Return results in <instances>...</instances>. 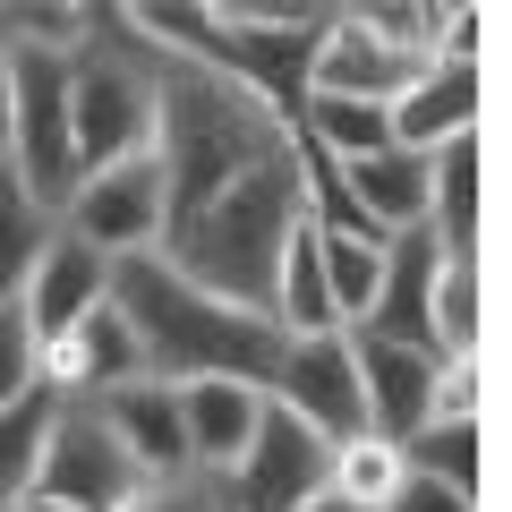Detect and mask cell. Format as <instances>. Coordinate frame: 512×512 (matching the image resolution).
Returning a JSON list of instances; mask_svg holds the SVG:
<instances>
[{"label": "cell", "mask_w": 512, "mask_h": 512, "mask_svg": "<svg viewBox=\"0 0 512 512\" xmlns=\"http://www.w3.org/2000/svg\"><path fill=\"white\" fill-rule=\"evenodd\" d=\"M43 427H52V393H35V402H18V410H0V512L35 487Z\"/></svg>", "instance_id": "cell-22"}, {"label": "cell", "mask_w": 512, "mask_h": 512, "mask_svg": "<svg viewBox=\"0 0 512 512\" xmlns=\"http://www.w3.org/2000/svg\"><path fill=\"white\" fill-rule=\"evenodd\" d=\"M35 393H43V350H35V333H26L18 299H0V410L35 402Z\"/></svg>", "instance_id": "cell-23"}, {"label": "cell", "mask_w": 512, "mask_h": 512, "mask_svg": "<svg viewBox=\"0 0 512 512\" xmlns=\"http://www.w3.org/2000/svg\"><path fill=\"white\" fill-rule=\"evenodd\" d=\"M111 308H120L154 384L231 376V384H256V393L274 384V359H282L274 316H248V308H222V299L188 291L163 256H120L111 265Z\"/></svg>", "instance_id": "cell-1"}, {"label": "cell", "mask_w": 512, "mask_h": 512, "mask_svg": "<svg viewBox=\"0 0 512 512\" xmlns=\"http://www.w3.org/2000/svg\"><path fill=\"white\" fill-rule=\"evenodd\" d=\"M384 512H478V495L436 487V478H410V470H402V487H393V504H384Z\"/></svg>", "instance_id": "cell-25"}, {"label": "cell", "mask_w": 512, "mask_h": 512, "mask_svg": "<svg viewBox=\"0 0 512 512\" xmlns=\"http://www.w3.org/2000/svg\"><path fill=\"white\" fill-rule=\"evenodd\" d=\"M436 265H444V256L427 248V231L384 239V282H376V308H367L359 333H376V342H402V350H427V299H436ZM427 359H436V350H427Z\"/></svg>", "instance_id": "cell-14"}, {"label": "cell", "mask_w": 512, "mask_h": 512, "mask_svg": "<svg viewBox=\"0 0 512 512\" xmlns=\"http://www.w3.org/2000/svg\"><path fill=\"white\" fill-rule=\"evenodd\" d=\"M128 512H231V495H222L214 470H180V478H154Z\"/></svg>", "instance_id": "cell-24"}, {"label": "cell", "mask_w": 512, "mask_h": 512, "mask_svg": "<svg viewBox=\"0 0 512 512\" xmlns=\"http://www.w3.org/2000/svg\"><path fill=\"white\" fill-rule=\"evenodd\" d=\"M291 128L308 137L316 154H333V163H367V154L393 146V120H384V103H350V94H308Z\"/></svg>", "instance_id": "cell-16"}, {"label": "cell", "mask_w": 512, "mask_h": 512, "mask_svg": "<svg viewBox=\"0 0 512 512\" xmlns=\"http://www.w3.org/2000/svg\"><path fill=\"white\" fill-rule=\"evenodd\" d=\"M470 342H478V274H470V265H436L427 350H436V359H470Z\"/></svg>", "instance_id": "cell-21"}, {"label": "cell", "mask_w": 512, "mask_h": 512, "mask_svg": "<svg viewBox=\"0 0 512 512\" xmlns=\"http://www.w3.org/2000/svg\"><path fill=\"white\" fill-rule=\"evenodd\" d=\"M350 367H359V410H367V436L402 444L427 427V402H436V367L427 350L402 342H376V333H350Z\"/></svg>", "instance_id": "cell-9"}, {"label": "cell", "mask_w": 512, "mask_h": 512, "mask_svg": "<svg viewBox=\"0 0 512 512\" xmlns=\"http://www.w3.org/2000/svg\"><path fill=\"white\" fill-rule=\"evenodd\" d=\"M410 478H436V487H461L478 495V419H427L419 436L393 444Z\"/></svg>", "instance_id": "cell-18"}, {"label": "cell", "mask_w": 512, "mask_h": 512, "mask_svg": "<svg viewBox=\"0 0 512 512\" xmlns=\"http://www.w3.org/2000/svg\"><path fill=\"white\" fill-rule=\"evenodd\" d=\"M316 265H325V299H333V316H342V333H359L367 308H376V282H384V239L316 231Z\"/></svg>", "instance_id": "cell-17"}, {"label": "cell", "mask_w": 512, "mask_h": 512, "mask_svg": "<svg viewBox=\"0 0 512 512\" xmlns=\"http://www.w3.org/2000/svg\"><path fill=\"white\" fill-rule=\"evenodd\" d=\"M0 154H9V43H0Z\"/></svg>", "instance_id": "cell-26"}, {"label": "cell", "mask_w": 512, "mask_h": 512, "mask_svg": "<svg viewBox=\"0 0 512 512\" xmlns=\"http://www.w3.org/2000/svg\"><path fill=\"white\" fill-rule=\"evenodd\" d=\"M384 120H393V146L402 154H436V146H453V137H478V60L470 52L427 60V69L384 103Z\"/></svg>", "instance_id": "cell-8"}, {"label": "cell", "mask_w": 512, "mask_h": 512, "mask_svg": "<svg viewBox=\"0 0 512 512\" xmlns=\"http://www.w3.org/2000/svg\"><path fill=\"white\" fill-rule=\"evenodd\" d=\"M0 163L18 171V188L60 214L77 188V154H69V60L60 52H18L9 43V154Z\"/></svg>", "instance_id": "cell-2"}, {"label": "cell", "mask_w": 512, "mask_h": 512, "mask_svg": "<svg viewBox=\"0 0 512 512\" xmlns=\"http://www.w3.org/2000/svg\"><path fill=\"white\" fill-rule=\"evenodd\" d=\"M35 495L69 512H128L146 495V470L120 453V436L103 427L94 402H52V427H43V453H35Z\"/></svg>", "instance_id": "cell-3"}, {"label": "cell", "mask_w": 512, "mask_h": 512, "mask_svg": "<svg viewBox=\"0 0 512 512\" xmlns=\"http://www.w3.org/2000/svg\"><path fill=\"white\" fill-rule=\"evenodd\" d=\"M103 299H111V256H94L86 239H69V231L43 239L35 274L18 282V316H26V333H35V350L60 342L69 325H86Z\"/></svg>", "instance_id": "cell-7"}, {"label": "cell", "mask_w": 512, "mask_h": 512, "mask_svg": "<svg viewBox=\"0 0 512 512\" xmlns=\"http://www.w3.org/2000/svg\"><path fill=\"white\" fill-rule=\"evenodd\" d=\"M265 402H282L291 419H308L325 444L367 436V410H359V367H350V333H316V342H282L274 384Z\"/></svg>", "instance_id": "cell-6"}, {"label": "cell", "mask_w": 512, "mask_h": 512, "mask_svg": "<svg viewBox=\"0 0 512 512\" xmlns=\"http://www.w3.org/2000/svg\"><path fill=\"white\" fill-rule=\"evenodd\" d=\"M325 470H333V444L308 419H291L282 402H265L248 453L222 470V495H231V512H299L325 495Z\"/></svg>", "instance_id": "cell-4"}, {"label": "cell", "mask_w": 512, "mask_h": 512, "mask_svg": "<svg viewBox=\"0 0 512 512\" xmlns=\"http://www.w3.org/2000/svg\"><path fill=\"white\" fill-rule=\"evenodd\" d=\"M299 512H359V504H342V495H316V504H299Z\"/></svg>", "instance_id": "cell-28"}, {"label": "cell", "mask_w": 512, "mask_h": 512, "mask_svg": "<svg viewBox=\"0 0 512 512\" xmlns=\"http://www.w3.org/2000/svg\"><path fill=\"white\" fill-rule=\"evenodd\" d=\"M342 180H350V197H359V214H367L376 239H402V231L427 222V154L384 146L367 163H342Z\"/></svg>", "instance_id": "cell-15"}, {"label": "cell", "mask_w": 512, "mask_h": 512, "mask_svg": "<svg viewBox=\"0 0 512 512\" xmlns=\"http://www.w3.org/2000/svg\"><path fill=\"white\" fill-rule=\"evenodd\" d=\"M180 393V436H188V470H231L256 436V410L265 393L256 384H231V376H197V384H171Z\"/></svg>", "instance_id": "cell-13"}, {"label": "cell", "mask_w": 512, "mask_h": 512, "mask_svg": "<svg viewBox=\"0 0 512 512\" xmlns=\"http://www.w3.org/2000/svg\"><path fill=\"white\" fill-rule=\"evenodd\" d=\"M9 512H69V504H52V495H35V487H26V495H18Z\"/></svg>", "instance_id": "cell-27"}, {"label": "cell", "mask_w": 512, "mask_h": 512, "mask_svg": "<svg viewBox=\"0 0 512 512\" xmlns=\"http://www.w3.org/2000/svg\"><path fill=\"white\" fill-rule=\"evenodd\" d=\"M60 231L86 239L94 256H154L163 248V171H154V154H128V163L111 171H86V180L69 188V205H60Z\"/></svg>", "instance_id": "cell-5"}, {"label": "cell", "mask_w": 512, "mask_h": 512, "mask_svg": "<svg viewBox=\"0 0 512 512\" xmlns=\"http://www.w3.org/2000/svg\"><path fill=\"white\" fill-rule=\"evenodd\" d=\"M94 410H103V427L120 436V453L137 461V470H146V487H154V478H180V470H188L180 393H171V384L128 376V384H111V393H94Z\"/></svg>", "instance_id": "cell-12"}, {"label": "cell", "mask_w": 512, "mask_h": 512, "mask_svg": "<svg viewBox=\"0 0 512 512\" xmlns=\"http://www.w3.org/2000/svg\"><path fill=\"white\" fill-rule=\"evenodd\" d=\"M393 487H402V453H393L384 436H350V444H333L325 495H342V504H359V512H384V504H393Z\"/></svg>", "instance_id": "cell-20"}, {"label": "cell", "mask_w": 512, "mask_h": 512, "mask_svg": "<svg viewBox=\"0 0 512 512\" xmlns=\"http://www.w3.org/2000/svg\"><path fill=\"white\" fill-rule=\"evenodd\" d=\"M410 60H393L376 35H367L359 9H325V35H316V60H308V94H350V103H393L410 86Z\"/></svg>", "instance_id": "cell-11"}, {"label": "cell", "mask_w": 512, "mask_h": 512, "mask_svg": "<svg viewBox=\"0 0 512 512\" xmlns=\"http://www.w3.org/2000/svg\"><path fill=\"white\" fill-rule=\"evenodd\" d=\"M52 231H60V214H43V205L18 188V171L0 163V299H18V282L35 274V256H43Z\"/></svg>", "instance_id": "cell-19"}, {"label": "cell", "mask_w": 512, "mask_h": 512, "mask_svg": "<svg viewBox=\"0 0 512 512\" xmlns=\"http://www.w3.org/2000/svg\"><path fill=\"white\" fill-rule=\"evenodd\" d=\"M146 376V359H137V342H128L120 308H94L86 325H69L60 342H43V393L52 402H94V393H111V384Z\"/></svg>", "instance_id": "cell-10"}]
</instances>
